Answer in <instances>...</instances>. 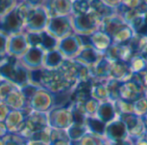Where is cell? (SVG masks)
<instances>
[{"mask_svg": "<svg viewBox=\"0 0 147 145\" xmlns=\"http://www.w3.org/2000/svg\"><path fill=\"white\" fill-rule=\"evenodd\" d=\"M46 127H49L47 113L31 111L26 117L25 124L20 135L28 140L35 132Z\"/></svg>", "mask_w": 147, "mask_h": 145, "instance_id": "8", "label": "cell"}, {"mask_svg": "<svg viewBox=\"0 0 147 145\" xmlns=\"http://www.w3.org/2000/svg\"><path fill=\"white\" fill-rule=\"evenodd\" d=\"M141 119H142L144 130H145V131H147V113L145 115H144L143 117H141Z\"/></svg>", "mask_w": 147, "mask_h": 145, "instance_id": "50", "label": "cell"}, {"mask_svg": "<svg viewBox=\"0 0 147 145\" xmlns=\"http://www.w3.org/2000/svg\"><path fill=\"white\" fill-rule=\"evenodd\" d=\"M26 145H49V143H45V142H37V141H30L28 140Z\"/></svg>", "mask_w": 147, "mask_h": 145, "instance_id": "48", "label": "cell"}, {"mask_svg": "<svg viewBox=\"0 0 147 145\" xmlns=\"http://www.w3.org/2000/svg\"><path fill=\"white\" fill-rule=\"evenodd\" d=\"M144 96V89L135 81L130 79L121 82L119 87V99L134 104L137 100Z\"/></svg>", "mask_w": 147, "mask_h": 145, "instance_id": "13", "label": "cell"}, {"mask_svg": "<svg viewBox=\"0 0 147 145\" xmlns=\"http://www.w3.org/2000/svg\"><path fill=\"white\" fill-rule=\"evenodd\" d=\"M27 139L20 134L9 133L3 138V145H26Z\"/></svg>", "mask_w": 147, "mask_h": 145, "instance_id": "37", "label": "cell"}, {"mask_svg": "<svg viewBox=\"0 0 147 145\" xmlns=\"http://www.w3.org/2000/svg\"><path fill=\"white\" fill-rule=\"evenodd\" d=\"M9 35L0 30V56L7 55V44Z\"/></svg>", "mask_w": 147, "mask_h": 145, "instance_id": "45", "label": "cell"}, {"mask_svg": "<svg viewBox=\"0 0 147 145\" xmlns=\"http://www.w3.org/2000/svg\"><path fill=\"white\" fill-rule=\"evenodd\" d=\"M131 77V72L129 66V63L121 60H117L111 63L110 79L124 82L129 81Z\"/></svg>", "mask_w": 147, "mask_h": 145, "instance_id": "22", "label": "cell"}, {"mask_svg": "<svg viewBox=\"0 0 147 145\" xmlns=\"http://www.w3.org/2000/svg\"><path fill=\"white\" fill-rule=\"evenodd\" d=\"M18 4L17 0H0V19L13 11Z\"/></svg>", "mask_w": 147, "mask_h": 145, "instance_id": "39", "label": "cell"}, {"mask_svg": "<svg viewBox=\"0 0 147 145\" xmlns=\"http://www.w3.org/2000/svg\"><path fill=\"white\" fill-rule=\"evenodd\" d=\"M144 138L147 141V131L144 132Z\"/></svg>", "mask_w": 147, "mask_h": 145, "instance_id": "51", "label": "cell"}, {"mask_svg": "<svg viewBox=\"0 0 147 145\" xmlns=\"http://www.w3.org/2000/svg\"><path fill=\"white\" fill-rule=\"evenodd\" d=\"M91 10L102 22L104 19L111 17L117 14L116 11L109 7L104 1H90Z\"/></svg>", "mask_w": 147, "mask_h": 145, "instance_id": "28", "label": "cell"}, {"mask_svg": "<svg viewBox=\"0 0 147 145\" xmlns=\"http://www.w3.org/2000/svg\"><path fill=\"white\" fill-rule=\"evenodd\" d=\"M24 21L18 13L16 9L0 19V30L9 36L24 33Z\"/></svg>", "mask_w": 147, "mask_h": 145, "instance_id": "12", "label": "cell"}, {"mask_svg": "<svg viewBox=\"0 0 147 145\" xmlns=\"http://www.w3.org/2000/svg\"><path fill=\"white\" fill-rule=\"evenodd\" d=\"M98 119L105 123L106 124L111 123L117 117L114 105L111 101L100 102L95 116Z\"/></svg>", "mask_w": 147, "mask_h": 145, "instance_id": "26", "label": "cell"}, {"mask_svg": "<svg viewBox=\"0 0 147 145\" xmlns=\"http://www.w3.org/2000/svg\"><path fill=\"white\" fill-rule=\"evenodd\" d=\"M28 107L34 111L47 113L54 107V95L45 89L38 88L29 101Z\"/></svg>", "mask_w": 147, "mask_h": 145, "instance_id": "10", "label": "cell"}, {"mask_svg": "<svg viewBox=\"0 0 147 145\" xmlns=\"http://www.w3.org/2000/svg\"><path fill=\"white\" fill-rule=\"evenodd\" d=\"M134 114L138 117H143L147 113V98L145 96L142 97L133 104Z\"/></svg>", "mask_w": 147, "mask_h": 145, "instance_id": "41", "label": "cell"}, {"mask_svg": "<svg viewBox=\"0 0 147 145\" xmlns=\"http://www.w3.org/2000/svg\"><path fill=\"white\" fill-rule=\"evenodd\" d=\"M64 57L58 51V49H54L51 51L45 52L43 60V67L49 70H56L60 67L64 60Z\"/></svg>", "mask_w": 147, "mask_h": 145, "instance_id": "27", "label": "cell"}, {"mask_svg": "<svg viewBox=\"0 0 147 145\" xmlns=\"http://www.w3.org/2000/svg\"><path fill=\"white\" fill-rule=\"evenodd\" d=\"M91 10L90 1L77 0L72 1V14L71 16H82L88 13Z\"/></svg>", "mask_w": 147, "mask_h": 145, "instance_id": "35", "label": "cell"}, {"mask_svg": "<svg viewBox=\"0 0 147 145\" xmlns=\"http://www.w3.org/2000/svg\"><path fill=\"white\" fill-rule=\"evenodd\" d=\"M115 111L117 114V117L121 114H126V113H134L133 110V104L125 102L121 99H118L113 103Z\"/></svg>", "mask_w": 147, "mask_h": 145, "instance_id": "38", "label": "cell"}, {"mask_svg": "<svg viewBox=\"0 0 147 145\" xmlns=\"http://www.w3.org/2000/svg\"><path fill=\"white\" fill-rule=\"evenodd\" d=\"M58 71L72 87H75L79 82L92 80L89 67L75 60L65 59L58 68Z\"/></svg>", "mask_w": 147, "mask_h": 145, "instance_id": "2", "label": "cell"}, {"mask_svg": "<svg viewBox=\"0 0 147 145\" xmlns=\"http://www.w3.org/2000/svg\"><path fill=\"white\" fill-rule=\"evenodd\" d=\"M90 69V75L93 81L106 82L110 79L111 62L106 60L103 56L101 59Z\"/></svg>", "mask_w": 147, "mask_h": 145, "instance_id": "20", "label": "cell"}, {"mask_svg": "<svg viewBox=\"0 0 147 145\" xmlns=\"http://www.w3.org/2000/svg\"><path fill=\"white\" fill-rule=\"evenodd\" d=\"M4 103L10 108V110H30L26 104L25 99L21 92V90L18 87H14L11 93L7 95ZM31 111V110H30Z\"/></svg>", "mask_w": 147, "mask_h": 145, "instance_id": "24", "label": "cell"}, {"mask_svg": "<svg viewBox=\"0 0 147 145\" xmlns=\"http://www.w3.org/2000/svg\"><path fill=\"white\" fill-rule=\"evenodd\" d=\"M40 88L31 83H29L28 85L24 86V87H22L20 90L25 99V101H26V104H27V106H28V103L29 101L30 100V99L32 98V96L34 95V93L37 91V89Z\"/></svg>", "mask_w": 147, "mask_h": 145, "instance_id": "42", "label": "cell"}, {"mask_svg": "<svg viewBox=\"0 0 147 145\" xmlns=\"http://www.w3.org/2000/svg\"><path fill=\"white\" fill-rule=\"evenodd\" d=\"M49 17L43 7H32L25 19L24 33H38L46 30Z\"/></svg>", "mask_w": 147, "mask_h": 145, "instance_id": "4", "label": "cell"}, {"mask_svg": "<svg viewBox=\"0 0 147 145\" xmlns=\"http://www.w3.org/2000/svg\"><path fill=\"white\" fill-rule=\"evenodd\" d=\"M93 81L79 82L72 90V102L77 104H84L91 99V88Z\"/></svg>", "mask_w": 147, "mask_h": 145, "instance_id": "21", "label": "cell"}, {"mask_svg": "<svg viewBox=\"0 0 147 145\" xmlns=\"http://www.w3.org/2000/svg\"><path fill=\"white\" fill-rule=\"evenodd\" d=\"M85 126L88 130V132L100 137H104L107 124L98 119L96 117H87L85 120Z\"/></svg>", "mask_w": 147, "mask_h": 145, "instance_id": "29", "label": "cell"}, {"mask_svg": "<svg viewBox=\"0 0 147 145\" xmlns=\"http://www.w3.org/2000/svg\"><path fill=\"white\" fill-rule=\"evenodd\" d=\"M30 47H37L45 52L56 49L58 42L56 38L49 34L46 30L38 33H25Z\"/></svg>", "mask_w": 147, "mask_h": 145, "instance_id": "11", "label": "cell"}, {"mask_svg": "<svg viewBox=\"0 0 147 145\" xmlns=\"http://www.w3.org/2000/svg\"><path fill=\"white\" fill-rule=\"evenodd\" d=\"M0 81H1V79H0Z\"/></svg>", "mask_w": 147, "mask_h": 145, "instance_id": "54", "label": "cell"}, {"mask_svg": "<svg viewBox=\"0 0 147 145\" xmlns=\"http://www.w3.org/2000/svg\"><path fill=\"white\" fill-rule=\"evenodd\" d=\"M46 31L57 40H61L74 34L71 16L55 17L49 18Z\"/></svg>", "mask_w": 147, "mask_h": 145, "instance_id": "6", "label": "cell"}, {"mask_svg": "<svg viewBox=\"0 0 147 145\" xmlns=\"http://www.w3.org/2000/svg\"><path fill=\"white\" fill-rule=\"evenodd\" d=\"M70 142H75L79 141L84 135L88 133V130L85 124H73L67 130H66Z\"/></svg>", "mask_w": 147, "mask_h": 145, "instance_id": "32", "label": "cell"}, {"mask_svg": "<svg viewBox=\"0 0 147 145\" xmlns=\"http://www.w3.org/2000/svg\"><path fill=\"white\" fill-rule=\"evenodd\" d=\"M14 87H15L14 85L7 81H0V101L4 102L7 95L11 93V91Z\"/></svg>", "mask_w": 147, "mask_h": 145, "instance_id": "44", "label": "cell"}, {"mask_svg": "<svg viewBox=\"0 0 147 145\" xmlns=\"http://www.w3.org/2000/svg\"><path fill=\"white\" fill-rule=\"evenodd\" d=\"M104 138L108 143L116 142L128 138V132L125 124L118 118L107 124Z\"/></svg>", "mask_w": 147, "mask_h": 145, "instance_id": "17", "label": "cell"}, {"mask_svg": "<svg viewBox=\"0 0 147 145\" xmlns=\"http://www.w3.org/2000/svg\"><path fill=\"white\" fill-rule=\"evenodd\" d=\"M102 56L103 55L99 54L90 45H87L82 48L78 55L74 60L90 68L93 66H94L101 59Z\"/></svg>", "mask_w": 147, "mask_h": 145, "instance_id": "23", "label": "cell"}, {"mask_svg": "<svg viewBox=\"0 0 147 145\" xmlns=\"http://www.w3.org/2000/svg\"><path fill=\"white\" fill-rule=\"evenodd\" d=\"M0 79L21 89L30 83V71L18 59L8 55L6 60L0 66Z\"/></svg>", "mask_w": 147, "mask_h": 145, "instance_id": "1", "label": "cell"}, {"mask_svg": "<svg viewBox=\"0 0 147 145\" xmlns=\"http://www.w3.org/2000/svg\"><path fill=\"white\" fill-rule=\"evenodd\" d=\"M9 134V131L7 130V127L5 124V122H0V138L3 139Z\"/></svg>", "mask_w": 147, "mask_h": 145, "instance_id": "47", "label": "cell"}, {"mask_svg": "<svg viewBox=\"0 0 147 145\" xmlns=\"http://www.w3.org/2000/svg\"><path fill=\"white\" fill-rule=\"evenodd\" d=\"M106 142L104 137H100L88 132L79 141L70 142V145H103Z\"/></svg>", "mask_w": 147, "mask_h": 145, "instance_id": "33", "label": "cell"}, {"mask_svg": "<svg viewBox=\"0 0 147 145\" xmlns=\"http://www.w3.org/2000/svg\"><path fill=\"white\" fill-rule=\"evenodd\" d=\"M125 25L126 24L125 23V22L121 18V17L119 15L116 14L111 17L104 19L100 23L99 30L105 32L106 34H107L112 38V36L115 33H117L120 29H122Z\"/></svg>", "mask_w": 147, "mask_h": 145, "instance_id": "25", "label": "cell"}, {"mask_svg": "<svg viewBox=\"0 0 147 145\" xmlns=\"http://www.w3.org/2000/svg\"><path fill=\"white\" fill-rule=\"evenodd\" d=\"M0 145H3V139L0 138Z\"/></svg>", "mask_w": 147, "mask_h": 145, "instance_id": "52", "label": "cell"}, {"mask_svg": "<svg viewBox=\"0 0 147 145\" xmlns=\"http://www.w3.org/2000/svg\"><path fill=\"white\" fill-rule=\"evenodd\" d=\"M105 84L107 90L109 101L114 103L119 99V87L121 82L113 79H109L107 81H106Z\"/></svg>", "mask_w": 147, "mask_h": 145, "instance_id": "34", "label": "cell"}, {"mask_svg": "<svg viewBox=\"0 0 147 145\" xmlns=\"http://www.w3.org/2000/svg\"><path fill=\"white\" fill-rule=\"evenodd\" d=\"M84 47L83 41L80 36L72 34L58 42L57 49L62 54L64 59L74 60Z\"/></svg>", "mask_w": 147, "mask_h": 145, "instance_id": "7", "label": "cell"}, {"mask_svg": "<svg viewBox=\"0 0 147 145\" xmlns=\"http://www.w3.org/2000/svg\"><path fill=\"white\" fill-rule=\"evenodd\" d=\"M106 82H98L93 81L92 88H91V98L100 102L109 101L108 93L106 87Z\"/></svg>", "mask_w": 147, "mask_h": 145, "instance_id": "31", "label": "cell"}, {"mask_svg": "<svg viewBox=\"0 0 147 145\" xmlns=\"http://www.w3.org/2000/svg\"><path fill=\"white\" fill-rule=\"evenodd\" d=\"M47 117L50 129L66 130L74 124L70 107H53L47 112Z\"/></svg>", "mask_w": 147, "mask_h": 145, "instance_id": "5", "label": "cell"}, {"mask_svg": "<svg viewBox=\"0 0 147 145\" xmlns=\"http://www.w3.org/2000/svg\"><path fill=\"white\" fill-rule=\"evenodd\" d=\"M129 63V66L131 72V75L134 74H138V72H141L142 71H144V69L147 68V64L144 60V59L138 55V54H135L128 62Z\"/></svg>", "mask_w": 147, "mask_h": 145, "instance_id": "36", "label": "cell"}, {"mask_svg": "<svg viewBox=\"0 0 147 145\" xmlns=\"http://www.w3.org/2000/svg\"><path fill=\"white\" fill-rule=\"evenodd\" d=\"M131 79L137 81L144 89V91H147V68L138 74L131 75Z\"/></svg>", "mask_w": 147, "mask_h": 145, "instance_id": "43", "label": "cell"}, {"mask_svg": "<svg viewBox=\"0 0 147 145\" xmlns=\"http://www.w3.org/2000/svg\"><path fill=\"white\" fill-rule=\"evenodd\" d=\"M30 48L25 33H19L9 36L7 44V55L20 59Z\"/></svg>", "mask_w": 147, "mask_h": 145, "instance_id": "15", "label": "cell"}, {"mask_svg": "<svg viewBox=\"0 0 147 145\" xmlns=\"http://www.w3.org/2000/svg\"><path fill=\"white\" fill-rule=\"evenodd\" d=\"M144 96L147 98V91H144Z\"/></svg>", "mask_w": 147, "mask_h": 145, "instance_id": "53", "label": "cell"}, {"mask_svg": "<svg viewBox=\"0 0 147 145\" xmlns=\"http://www.w3.org/2000/svg\"><path fill=\"white\" fill-rule=\"evenodd\" d=\"M117 118L125 124L128 132V138L131 142H135L144 136L145 130L141 117H138L134 113H126L119 115Z\"/></svg>", "mask_w": 147, "mask_h": 145, "instance_id": "9", "label": "cell"}, {"mask_svg": "<svg viewBox=\"0 0 147 145\" xmlns=\"http://www.w3.org/2000/svg\"><path fill=\"white\" fill-rule=\"evenodd\" d=\"M99 105H100V102L93 98H91L87 102H85L83 104V109H84L86 116L87 117H94L97 112Z\"/></svg>", "mask_w": 147, "mask_h": 145, "instance_id": "40", "label": "cell"}, {"mask_svg": "<svg viewBox=\"0 0 147 145\" xmlns=\"http://www.w3.org/2000/svg\"><path fill=\"white\" fill-rule=\"evenodd\" d=\"M45 51L37 47H30L26 53L18 59L20 63L29 71L38 70L43 67Z\"/></svg>", "mask_w": 147, "mask_h": 145, "instance_id": "14", "label": "cell"}, {"mask_svg": "<svg viewBox=\"0 0 147 145\" xmlns=\"http://www.w3.org/2000/svg\"><path fill=\"white\" fill-rule=\"evenodd\" d=\"M43 7L49 18L55 17L71 16L72 1L70 0H49L43 1Z\"/></svg>", "mask_w": 147, "mask_h": 145, "instance_id": "18", "label": "cell"}, {"mask_svg": "<svg viewBox=\"0 0 147 145\" xmlns=\"http://www.w3.org/2000/svg\"><path fill=\"white\" fill-rule=\"evenodd\" d=\"M134 145H147V141L143 137L139 138L138 140H137L135 142H134Z\"/></svg>", "mask_w": 147, "mask_h": 145, "instance_id": "49", "label": "cell"}, {"mask_svg": "<svg viewBox=\"0 0 147 145\" xmlns=\"http://www.w3.org/2000/svg\"><path fill=\"white\" fill-rule=\"evenodd\" d=\"M30 111V110H11L5 120L9 133L20 134L24 127L26 117Z\"/></svg>", "mask_w": 147, "mask_h": 145, "instance_id": "16", "label": "cell"}, {"mask_svg": "<svg viewBox=\"0 0 147 145\" xmlns=\"http://www.w3.org/2000/svg\"><path fill=\"white\" fill-rule=\"evenodd\" d=\"M10 111V108L4 102L0 101V122H5Z\"/></svg>", "mask_w": 147, "mask_h": 145, "instance_id": "46", "label": "cell"}, {"mask_svg": "<svg viewBox=\"0 0 147 145\" xmlns=\"http://www.w3.org/2000/svg\"><path fill=\"white\" fill-rule=\"evenodd\" d=\"M134 35L135 34L132 31V30L128 25H125L112 36L113 44H116V45L128 44L132 39V37L134 36Z\"/></svg>", "mask_w": 147, "mask_h": 145, "instance_id": "30", "label": "cell"}, {"mask_svg": "<svg viewBox=\"0 0 147 145\" xmlns=\"http://www.w3.org/2000/svg\"><path fill=\"white\" fill-rule=\"evenodd\" d=\"M89 45L94 48L99 54L103 55L105 52L113 44L112 38L105 32L98 30L88 36Z\"/></svg>", "mask_w": 147, "mask_h": 145, "instance_id": "19", "label": "cell"}, {"mask_svg": "<svg viewBox=\"0 0 147 145\" xmlns=\"http://www.w3.org/2000/svg\"><path fill=\"white\" fill-rule=\"evenodd\" d=\"M72 27L74 34L80 36H88L100 28L101 21L96 14L90 11L82 16H71Z\"/></svg>", "mask_w": 147, "mask_h": 145, "instance_id": "3", "label": "cell"}]
</instances>
